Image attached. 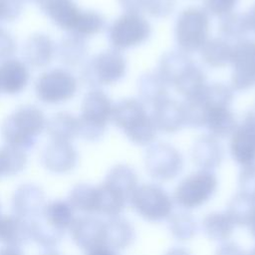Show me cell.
<instances>
[{"mask_svg": "<svg viewBox=\"0 0 255 255\" xmlns=\"http://www.w3.org/2000/svg\"><path fill=\"white\" fill-rule=\"evenodd\" d=\"M44 113L36 106L25 105L16 109L2 123L1 134L6 144L28 150L46 128Z\"/></svg>", "mask_w": 255, "mask_h": 255, "instance_id": "cell-1", "label": "cell"}, {"mask_svg": "<svg viewBox=\"0 0 255 255\" xmlns=\"http://www.w3.org/2000/svg\"><path fill=\"white\" fill-rule=\"evenodd\" d=\"M111 120L135 144L146 145L156 136L157 129L151 117L138 100L125 99L118 102L113 106Z\"/></svg>", "mask_w": 255, "mask_h": 255, "instance_id": "cell-2", "label": "cell"}, {"mask_svg": "<svg viewBox=\"0 0 255 255\" xmlns=\"http://www.w3.org/2000/svg\"><path fill=\"white\" fill-rule=\"evenodd\" d=\"M113 105L106 93L99 89L89 91L83 99L79 120V135L88 141L101 139L112 118Z\"/></svg>", "mask_w": 255, "mask_h": 255, "instance_id": "cell-3", "label": "cell"}, {"mask_svg": "<svg viewBox=\"0 0 255 255\" xmlns=\"http://www.w3.org/2000/svg\"><path fill=\"white\" fill-rule=\"evenodd\" d=\"M233 100L232 90L224 84L206 85L197 94L181 103L185 126L200 128L204 126L207 113L217 107H230Z\"/></svg>", "mask_w": 255, "mask_h": 255, "instance_id": "cell-4", "label": "cell"}, {"mask_svg": "<svg viewBox=\"0 0 255 255\" xmlns=\"http://www.w3.org/2000/svg\"><path fill=\"white\" fill-rule=\"evenodd\" d=\"M209 29L208 14L204 9L190 7L177 16L174 37L180 51L193 53L201 49L207 40Z\"/></svg>", "mask_w": 255, "mask_h": 255, "instance_id": "cell-5", "label": "cell"}, {"mask_svg": "<svg viewBox=\"0 0 255 255\" xmlns=\"http://www.w3.org/2000/svg\"><path fill=\"white\" fill-rule=\"evenodd\" d=\"M127 71L125 57L115 49L101 52L90 59L82 70L83 81L91 87L112 85L124 78Z\"/></svg>", "mask_w": 255, "mask_h": 255, "instance_id": "cell-6", "label": "cell"}, {"mask_svg": "<svg viewBox=\"0 0 255 255\" xmlns=\"http://www.w3.org/2000/svg\"><path fill=\"white\" fill-rule=\"evenodd\" d=\"M129 202L140 217L150 222L167 219L172 212V198L162 187L154 183L137 186Z\"/></svg>", "mask_w": 255, "mask_h": 255, "instance_id": "cell-7", "label": "cell"}, {"mask_svg": "<svg viewBox=\"0 0 255 255\" xmlns=\"http://www.w3.org/2000/svg\"><path fill=\"white\" fill-rule=\"evenodd\" d=\"M217 184V178L212 171L200 169L178 183L173 193V199L183 208H197L214 195Z\"/></svg>", "mask_w": 255, "mask_h": 255, "instance_id": "cell-8", "label": "cell"}, {"mask_svg": "<svg viewBox=\"0 0 255 255\" xmlns=\"http://www.w3.org/2000/svg\"><path fill=\"white\" fill-rule=\"evenodd\" d=\"M151 33L148 21L140 14L124 13L108 29V39L115 50H126L145 42Z\"/></svg>", "mask_w": 255, "mask_h": 255, "instance_id": "cell-9", "label": "cell"}, {"mask_svg": "<svg viewBox=\"0 0 255 255\" xmlns=\"http://www.w3.org/2000/svg\"><path fill=\"white\" fill-rule=\"evenodd\" d=\"M78 82L66 69L56 68L43 73L35 83L37 98L45 104H61L71 100L77 93Z\"/></svg>", "mask_w": 255, "mask_h": 255, "instance_id": "cell-10", "label": "cell"}, {"mask_svg": "<svg viewBox=\"0 0 255 255\" xmlns=\"http://www.w3.org/2000/svg\"><path fill=\"white\" fill-rule=\"evenodd\" d=\"M144 165L147 173L161 181L175 178L182 170L183 159L171 144L158 142L150 145L145 152Z\"/></svg>", "mask_w": 255, "mask_h": 255, "instance_id": "cell-11", "label": "cell"}, {"mask_svg": "<svg viewBox=\"0 0 255 255\" xmlns=\"http://www.w3.org/2000/svg\"><path fill=\"white\" fill-rule=\"evenodd\" d=\"M232 88L246 91L255 84V41L242 39L232 46Z\"/></svg>", "mask_w": 255, "mask_h": 255, "instance_id": "cell-12", "label": "cell"}, {"mask_svg": "<svg viewBox=\"0 0 255 255\" xmlns=\"http://www.w3.org/2000/svg\"><path fill=\"white\" fill-rule=\"evenodd\" d=\"M230 153L242 166L255 163V110L245 116L231 134Z\"/></svg>", "mask_w": 255, "mask_h": 255, "instance_id": "cell-13", "label": "cell"}, {"mask_svg": "<svg viewBox=\"0 0 255 255\" xmlns=\"http://www.w3.org/2000/svg\"><path fill=\"white\" fill-rule=\"evenodd\" d=\"M69 231L73 242L86 252L105 246V222L97 217L92 215L76 217Z\"/></svg>", "mask_w": 255, "mask_h": 255, "instance_id": "cell-14", "label": "cell"}, {"mask_svg": "<svg viewBox=\"0 0 255 255\" xmlns=\"http://www.w3.org/2000/svg\"><path fill=\"white\" fill-rule=\"evenodd\" d=\"M78 152L69 141L51 140L41 154L42 165L50 172L63 174L72 171L78 163Z\"/></svg>", "mask_w": 255, "mask_h": 255, "instance_id": "cell-15", "label": "cell"}, {"mask_svg": "<svg viewBox=\"0 0 255 255\" xmlns=\"http://www.w3.org/2000/svg\"><path fill=\"white\" fill-rule=\"evenodd\" d=\"M45 203V191L41 186L32 182L20 184L11 199L13 214L27 220L39 215Z\"/></svg>", "mask_w": 255, "mask_h": 255, "instance_id": "cell-16", "label": "cell"}, {"mask_svg": "<svg viewBox=\"0 0 255 255\" xmlns=\"http://www.w3.org/2000/svg\"><path fill=\"white\" fill-rule=\"evenodd\" d=\"M151 120L156 129L165 133H174L185 126L181 103L168 97L153 105Z\"/></svg>", "mask_w": 255, "mask_h": 255, "instance_id": "cell-17", "label": "cell"}, {"mask_svg": "<svg viewBox=\"0 0 255 255\" xmlns=\"http://www.w3.org/2000/svg\"><path fill=\"white\" fill-rule=\"evenodd\" d=\"M37 3L55 25L70 33L82 12L74 0H39Z\"/></svg>", "mask_w": 255, "mask_h": 255, "instance_id": "cell-18", "label": "cell"}, {"mask_svg": "<svg viewBox=\"0 0 255 255\" xmlns=\"http://www.w3.org/2000/svg\"><path fill=\"white\" fill-rule=\"evenodd\" d=\"M55 51V43L48 35L35 33L25 42L23 46V57L31 67L44 68L52 62Z\"/></svg>", "mask_w": 255, "mask_h": 255, "instance_id": "cell-19", "label": "cell"}, {"mask_svg": "<svg viewBox=\"0 0 255 255\" xmlns=\"http://www.w3.org/2000/svg\"><path fill=\"white\" fill-rule=\"evenodd\" d=\"M29 78L26 64L9 58L0 66V91L7 95H17L27 87Z\"/></svg>", "mask_w": 255, "mask_h": 255, "instance_id": "cell-20", "label": "cell"}, {"mask_svg": "<svg viewBox=\"0 0 255 255\" xmlns=\"http://www.w3.org/2000/svg\"><path fill=\"white\" fill-rule=\"evenodd\" d=\"M191 157L198 167L211 171L220 165L223 149L217 138L212 135H202L193 143Z\"/></svg>", "mask_w": 255, "mask_h": 255, "instance_id": "cell-21", "label": "cell"}, {"mask_svg": "<svg viewBox=\"0 0 255 255\" xmlns=\"http://www.w3.org/2000/svg\"><path fill=\"white\" fill-rule=\"evenodd\" d=\"M30 240L29 220L15 214L0 217V243L4 246L20 248Z\"/></svg>", "mask_w": 255, "mask_h": 255, "instance_id": "cell-22", "label": "cell"}, {"mask_svg": "<svg viewBox=\"0 0 255 255\" xmlns=\"http://www.w3.org/2000/svg\"><path fill=\"white\" fill-rule=\"evenodd\" d=\"M135 231L132 224L120 216L109 217L105 222L104 245L115 251L126 249L133 243Z\"/></svg>", "mask_w": 255, "mask_h": 255, "instance_id": "cell-23", "label": "cell"}, {"mask_svg": "<svg viewBox=\"0 0 255 255\" xmlns=\"http://www.w3.org/2000/svg\"><path fill=\"white\" fill-rule=\"evenodd\" d=\"M103 183L129 202L132 193L137 187V176L130 166L117 164L109 170Z\"/></svg>", "mask_w": 255, "mask_h": 255, "instance_id": "cell-24", "label": "cell"}, {"mask_svg": "<svg viewBox=\"0 0 255 255\" xmlns=\"http://www.w3.org/2000/svg\"><path fill=\"white\" fill-rule=\"evenodd\" d=\"M194 62L182 51H170L162 55L157 74L165 82V84L174 86L177 80L186 72V70Z\"/></svg>", "mask_w": 255, "mask_h": 255, "instance_id": "cell-25", "label": "cell"}, {"mask_svg": "<svg viewBox=\"0 0 255 255\" xmlns=\"http://www.w3.org/2000/svg\"><path fill=\"white\" fill-rule=\"evenodd\" d=\"M46 129L51 140L71 142L79 135V120L69 112H59L47 121Z\"/></svg>", "mask_w": 255, "mask_h": 255, "instance_id": "cell-26", "label": "cell"}, {"mask_svg": "<svg viewBox=\"0 0 255 255\" xmlns=\"http://www.w3.org/2000/svg\"><path fill=\"white\" fill-rule=\"evenodd\" d=\"M45 221L57 229L66 232L75 220V209L68 200L55 199L45 203L39 214Z\"/></svg>", "mask_w": 255, "mask_h": 255, "instance_id": "cell-27", "label": "cell"}, {"mask_svg": "<svg viewBox=\"0 0 255 255\" xmlns=\"http://www.w3.org/2000/svg\"><path fill=\"white\" fill-rule=\"evenodd\" d=\"M203 127L210 132V135L222 138L233 133L237 123L229 107H217L207 113Z\"/></svg>", "mask_w": 255, "mask_h": 255, "instance_id": "cell-28", "label": "cell"}, {"mask_svg": "<svg viewBox=\"0 0 255 255\" xmlns=\"http://www.w3.org/2000/svg\"><path fill=\"white\" fill-rule=\"evenodd\" d=\"M75 210L92 215L97 213L98 188L89 183H78L72 187L68 199Z\"/></svg>", "mask_w": 255, "mask_h": 255, "instance_id": "cell-29", "label": "cell"}, {"mask_svg": "<svg viewBox=\"0 0 255 255\" xmlns=\"http://www.w3.org/2000/svg\"><path fill=\"white\" fill-rule=\"evenodd\" d=\"M29 223L31 240L47 250L56 247L65 235V232L49 224L40 215L30 219Z\"/></svg>", "mask_w": 255, "mask_h": 255, "instance_id": "cell-30", "label": "cell"}, {"mask_svg": "<svg viewBox=\"0 0 255 255\" xmlns=\"http://www.w3.org/2000/svg\"><path fill=\"white\" fill-rule=\"evenodd\" d=\"M137 92L140 102L153 106L167 97V85L157 73H146L137 80Z\"/></svg>", "mask_w": 255, "mask_h": 255, "instance_id": "cell-31", "label": "cell"}, {"mask_svg": "<svg viewBox=\"0 0 255 255\" xmlns=\"http://www.w3.org/2000/svg\"><path fill=\"white\" fill-rule=\"evenodd\" d=\"M202 60L212 68H221L231 61L232 46L224 39L206 40L200 49Z\"/></svg>", "mask_w": 255, "mask_h": 255, "instance_id": "cell-32", "label": "cell"}, {"mask_svg": "<svg viewBox=\"0 0 255 255\" xmlns=\"http://www.w3.org/2000/svg\"><path fill=\"white\" fill-rule=\"evenodd\" d=\"M88 53V45L85 38L75 34L67 35L61 40L58 47V55L62 63L67 66H76L82 63Z\"/></svg>", "mask_w": 255, "mask_h": 255, "instance_id": "cell-33", "label": "cell"}, {"mask_svg": "<svg viewBox=\"0 0 255 255\" xmlns=\"http://www.w3.org/2000/svg\"><path fill=\"white\" fill-rule=\"evenodd\" d=\"M234 227L226 212H211L202 220L203 233L213 241L227 240L232 235Z\"/></svg>", "mask_w": 255, "mask_h": 255, "instance_id": "cell-34", "label": "cell"}, {"mask_svg": "<svg viewBox=\"0 0 255 255\" xmlns=\"http://www.w3.org/2000/svg\"><path fill=\"white\" fill-rule=\"evenodd\" d=\"M27 164L26 151L5 144L0 147V177L12 176L21 172Z\"/></svg>", "mask_w": 255, "mask_h": 255, "instance_id": "cell-35", "label": "cell"}, {"mask_svg": "<svg viewBox=\"0 0 255 255\" xmlns=\"http://www.w3.org/2000/svg\"><path fill=\"white\" fill-rule=\"evenodd\" d=\"M253 208V198L239 191L230 199L225 212L235 226H247Z\"/></svg>", "mask_w": 255, "mask_h": 255, "instance_id": "cell-36", "label": "cell"}, {"mask_svg": "<svg viewBox=\"0 0 255 255\" xmlns=\"http://www.w3.org/2000/svg\"><path fill=\"white\" fill-rule=\"evenodd\" d=\"M206 85L204 72L194 63L177 80L173 87L186 99L200 92Z\"/></svg>", "mask_w": 255, "mask_h": 255, "instance_id": "cell-37", "label": "cell"}, {"mask_svg": "<svg viewBox=\"0 0 255 255\" xmlns=\"http://www.w3.org/2000/svg\"><path fill=\"white\" fill-rule=\"evenodd\" d=\"M167 227L171 235L180 241L190 240L197 231L196 221L185 211L171 213L167 218Z\"/></svg>", "mask_w": 255, "mask_h": 255, "instance_id": "cell-38", "label": "cell"}, {"mask_svg": "<svg viewBox=\"0 0 255 255\" xmlns=\"http://www.w3.org/2000/svg\"><path fill=\"white\" fill-rule=\"evenodd\" d=\"M249 30H251V28L247 13L231 12L221 17L219 22V32L225 38L240 41Z\"/></svg>", "mask_w": 255, "mask_h": 255, "instance_id": "cell-39", "label": "cell"}, {"mask_svg": "<svg viewBox=\"0 0 255 255\" xmlns=\"http://www.w3.org/2000/svg\"><path fill=\"white\" fill-rule=\"evenodd\" d=\"M104 27L105 19L100 13L91 10H82L74 30L71 33L86 39L87 37L98 34Z\"/></svg>", "mask_w": 255, "mask_h": 255, "instance_id": "cell-40", "label": "cell"}, {"mask_svg": "<svg viewBox=\"0 0 255 255\" xmlns=\"http://www.w3.org/2000/svg\"><path fill=\"white\" fill-rule=\"evenodd\" d=\"M238 185L240 192L255 197V163L243 166L239 173Z\"/></svg>", "mask_w": 255, "mask_h": 255, "instance_id": "cell-41", "label": "cell"}, {"mask_svg": "<svg viewBox=\"0 0 255 255\" xmlns=\"http://www.w3.org/2000/svg\"><path fill=\"white\" fill-rule=\"evenodd\" d=\"M23 0H0V20L14 21L22 13Z\"/></svg>", "mask_w": 255, "mask_h": 255, "instance_id": "cell-42", "label": "cell"}, {"mask_svg": "<svg viewBox=\"0 0 255 255\" xmlns=\"http://www.w3.org/2000/svg\"><path fill=\"white\" fill-rule=\"evenodd\" d=\"M238 0H203L205 11L215 16H225L231 12Z\"/></svg>", "mask_w": 255, "mask_h": 255, "instance_id": "cell-43", "label": "cell"}, {"mask_svg": "<svg viewBox=\"0 0 255 255\" xmlns=\"http://www.w3.org/2000/svg\"><path fill=\"white\" fill-rule=\"evenodd\" d=\"M175 6V0H147L145 11L154 17H166Z\"/></svg>", "mask_w": 255, "mask_h": 255, "instance_id": "cell-44", "label": "cell"}, {"mask_svg": "<svg viewBox=\"0 0 255 255\" xmlns=\"http://www.w3.org/2000/svg\"><path fill=\"white\" fill-rule=\"evenodd\" d=\"M16 41L6 30L0 28V59H9L16 51Z\"/></svg>", "mask_w": 255, "mask_h": 255, "instance_id": "cell-45", "label": "cell"}, {"mask_svg": "<svg viewBox=\"0 0 255 255\" xmlns=\"http://www.w3.org/2000/svg\"><path fill=\"white\" fill-rule=\"evenodd\" d=\"M147 0H119L122 8L128 13L140 14L145 11Z\"/></svg>", "mask_w": 255, "mask_h": 255, "instance_id": "cell-46", "label": "cell"}, {"mask_svg": "<svg viewBox=\"0 0 255 255\" xmlns=\"http://www.w3.org/2000/svg\"><path fill=\"white\" fill-rule=\"evenodd\" d=\"M215 255H246L245 252L234 242H225L222 245H220Z\"/></svg>", "mask_w": 255, "mask_h": 255, "instance_id": "cell-47", "label": "cell"}, {"mask_svg": "<svg viewBox=\"0 0 255 255\" xmlns=\"http://www.w3.org/2000/svg\"><path fill=\"white\" fill-rule=\"evenodd\" d=\"M87 255H118L117 252L109 247L101 246L98 248H95L89 252H87Z\"/></svg>", "mask_w": 255, "mask_h": 255, "instance_id": "cell-48", "label": "cell"}, {"mask_svg": "<svg viewBox=\"0 0 255 255\" xmlns=\"http://www.w3.org/2000/svg\"><path fill=\"white\" fill-rule=\"evenodd\" d=\"M0 255H24L20 248L3 246L0 248Z\"/></svg>", "mask_w": 255, "mask_h": 255, "instance_id": "cell-49", "label": "cell"}, {"mask_svg": "<svg viewBox=\"0 0 255 255\" xmlns=\"http://www.w3.org/2000/svg\"><path fill=\"white\" fill-rule=\"evenodd\" d=\"M164 255H191L189 251L183 247H172Z\"/></svg>", "mask_w": 255, "mask_h": 255, "instance_id": "cell-50", "label": "cell"}, {"mask_svg": "<svg viewBox=\"0 0 255 255\" xmlns=\"http://www.w3.org/2000/svg\"><path fill=\"white\" fill-rule=\"evenodd\" d=\"M247 227L251 233V235L255 238V201H254V208H253V212L252 215L250 217V220L247 224Z\"/></svg>", "mask_w": 255, "mask_h": 255, "instance_id": "cell-51", "label": "cell"}, {"mask_svg": "<svg viewBox=\"0 0 255 255\" xmlns=\"http://www.w3.org/2000/svg\"><path fill=\"white\" fill-rule=\"evenodd\" d=\"M248 18H249V23H250V28L255 32V5L252 7L249 13H247Z\"/></svg>", "mask_w": 255, "mask_h": 255, "instance_id": "cell-52", "label": "cell"}, {"mask_svg": "<svg viewBox=\"0 0 255 255\" xmlns=\"http://www.w3.org/2000/svg\"><path fill=\"white\" fill-rule=\"evenodd\" d=\"M40 255H61L59 252L55 251V250H52V249H48L47 251L41 253Z\"/></svg>", "mask_w": 255, "mask_h": 255, "instance_id": "cell-53", "label": "cell"}, {"mask_svg": "<svg viewBox=\"0 0 255 255\" xmlns=\"http://www.w3.org/2000/svg\"><path fill=\"white\" fill-rule=\"evenodd\" d=\"M247 255H255V247L249 252V254H247Z\"/></svg>", "mask_w": 255, "mask_h": 255, "instance_id": "cell-54", "label": "cell"}, {"mask_svg": "<svg viewBox=\"0 0 255 255\" xmlns=\"http://www.w3.org/2000/svg\"><path fill=\"white\" fill-rule=\"evenodd\" d=\"M2 216V214H1V205H0V217Z\"/></svg>", "mask_w": 255, "mask_h": 255, "instance_id": "cell-55", "label": "cell"}, {"mask_svg": "<svg viewBox=\"0 0 255 255\" xmlns=\"http://www.w3.org/2000/svg\"><path fill=\"white\" fill-rule=\"evenodd\" d=\"M254 110H255V109H254Z\"/></svg>", "mask_w": 255, "mask_h": 255, "instance_id": "cell-56", "label": "cell"}]
</instances>
